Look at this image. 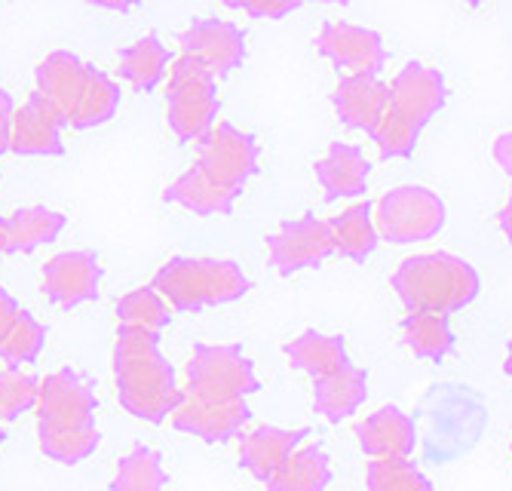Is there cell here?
<instances>
[{
    "instance_id": "cell-1",
    "label": "cell",
    "mask_w": 512,
    "mask_h": 491,
    "mask_svg": "<svg viewBox=\"0 0 512 491\" xmlns=\"http://www.w3.org/2000/svg\"><path fill=\"white\" fill-rule=\"evenodd\" d=\"M114 384L120 406L145 424L172 418L181 387L172 363L160 350V335L117 329L114 341Z\"/></svg>"
},
{
    "instance_id": "cell-2",
    "label": "cell",
    "mask_w": 512,
    "mask_h": 491,
    "mask_svg": "<svg viewBox=\"0 0 512 491\" xmlns=\"http://www.w3.org/2000/svg\"><path fill=\"white\" fill-rule=\"evenodd\" d=\"M393 292L408 314H454L482 292L479 271L451 252H424L405 258L393 274Z\"/></svg>"
},
{
    "instance_id": "cell-3",
    "label": "cell",
    "mask_w": 512,
    "mask_h": 491,
    "mask_svg": "<svg viewBox=\"0 0 512 491\" xmlns=\"http://www.w3.org/2000/svg\"><path fill=\"white\" fill-rule=\"evenodd\" d=\"M154 289L169 307L181 314H194V310L240 301L249 292V277L237 261L178 255L157 271Z\"/></svg>"
},
{
    "instance_id": "cell-4",
    "label": "cell",
    "mask_w": 512,
    "mask_h": 491,
    "mask_svg": "<svg viewBox=\"0 0 512 491\" xmlns=\"http://www.w3.org/2000/svg\"><path fill=\"white\" fill-rule=\"evenodd\" d=\"M218 83L215 74L191 56L172 62L166 89V117L178 142H200L218 120Z\"/></svg>"
},
{
    "instance_id": "cell-5",
    "label": "cell",
    "mask_w": 512,
    "mask_h": 491,
    "mask_svg": "<svg viewBox=\"0 0 512 491\" xmlns=\"http://www.w3.org/2000/svg\"><path fill=\"white\" fill-rule=\"evenodd\" d=\"M191 169L221 197L237 203L258 172V142L237 126L215 123L200 139L197 163Z\"/></svg>"
},
{
    "instance_id": "cell-6",
    "label": "cell",
    "mask_w": 512,
    "mask_h": 491,
    "mask_svg": "<svg viewBox=\"0 0 512 491\" xmlns=\"http://www.w3.org/2000/svg\"><path fill=\"white\" fill-rule=\"evenodd\" d=\"M445 200L424 185H399L375 203L378 237L393 246L427 243L445 228Z\"/></svg>"
},
{
    "instance_id": "cell-7",
    "label": "cell",
    "mask_w": 512,
    "mask_h": 491,
    "mask_svg": "<svg viewBox=\"0 0 512 491\" xmlns=\"http://www.w3.org/2000/svg\"><path fill=\"white\" fill-rule=\"evenodd\" d=\"M96 387L74 369H59L40 378L37 436H65L96 427Z\"/></svg>"
},
{
    "instance_id": "cell-8",
    "label": "cell",
    "mask_w": 512,
    "mask_h": 491,
    "mask_svg": "<svg viewBox=\"0 0 512 491\" xmlns=\"http://www.w3.org/2000/svg\"><path fill=\"white\" fill-rule=\"evenodd\" d=\"M184 390L203 399H246L261 390V381L255 363L237 344H197Z\"/></svg>"
},
{
    "instance_id": "cell-9",
    "label": "cell",
    "mask_w": 512,
    "mask_h": 491,
    "mask_svg": "<svg viewBox=\"0 0 512 491\" xmlns=\"http://www.w3.org/2000/svg\"><path fill=\"white\" fill-rule=\"evenodd\" d=\"M332 252H335V240H332L329 218H316V215L289 218L279 225V231L267 237L270 264L283 277L322 264Z\"/></svg>"
},
{
    "instance_id": "cell-10",
    "label": "cell",
    "mask_w": 512,
    "mask_h": 491,
    "mask_svg": "<svg viewBox=\"0 0 512 491\" xmlns=\"http://www.w3.org/2000/svg\"><path fill=\"white\" fill-rule=\"evenodd\" d=\"M316 53L329 59L335 68L365 77H378L387 65L384 37L375 28L353 22H325L316 34Z\"/></svg>"
},
{
    "instance_id": "cell-11",
    "label": "cell",
    "mask_w": 512,
    "mask_h": 491,
    "mask_svg": "<svg viewBox=\"0 0 512 491\" xmlns=\"http://www.w3.org/2000/svg\"><path fill=\"white\" fill-rule=\"evenodd\" d=\"M252 409L246 399H203L188 390H181V399L172 412V427L191 433L203 442H230L243 433L249 424Z\"/></svg>"
},
{
    "instance_id": "cell-12",
    "label": "cell",
    "mask_w": 512,
    "mask_h": 491,
    "mask_svg": "<svg viewBox=\"0 0 512 491\" xmlns=\"http://www.w3.org/2000/svg\"><path fill=\"white\" fill-rule=\"evenodd\" d=\"M445 99H448L445 74L439 68H430V65H421V62H408L390 80L387 108L402 123H408L411 129L421 132L442 111Z\"/></svg>"
},
{
    "instance_id": "cell-13",
    "label": "cell",
    "mask_w": 512,
    "mask_h": 491,
    "mask_svg": "<svg viewBox=\"0 0 512 491\" xmlns=\"http://www.w3.org/2000/svg\"><path fill=\"white\" fill-rule=\"evenodd\" d=\"M181 56H191L206 65L215 77L234 74L246 59V34L237 22L227 19H197L178 34Z\"/></svg>"
},
{
    "instance_id": "cell-14",
    "label": "cell",
    "mask_w": 512,
    "mask_h": 491,
    "mask_svg": "<svg viewBox=\"0 0 512 491\" xmlns=\"http://www.w3.org/2000/svg\"><path fill=\"white\" fill-rule=\"evenodd\" d=\"M99 289H102V264L96 252L71 249L53 255L43 264V295L65 310L99 298Z\"/></svg>"
},
{
    "instance_id": "cell-15",
    "label": "cell",
    "mask_w": 512,
    "mask_h": 491,
    "mask_svg": "<svg viewBox=\"0 0 512 491\" xmlns=\"http://www.w3.org/2000/svg\"><path fill=\"white\" fill-rule=\"evenodd\" d=\"M65 123L59 114L46 105L37 93L28 96L22 108H16L10 123V151L19 157H59L65 154L62 145Z\"/></svg>"
},
{
    "instance_id": "cell-16",
    "label": "cell",
    "mask_w": 512,
    "mask_h": 491,
    "mask_svg": "<svg viewBox=\"0 0 512 491\" xmlns=\"http://www.w3.org/2000/svg\"><path fill=\"white\" fill-rule=\"evenodd\" d=\"M356 439H359V449L371 461H396L414 452L417 424L408 412L396 406H384L356 424Z\"/></svg>"
},
{
    "instance_id": "cell-17",
    "label": "cell",
    "mask_w": 512,
    "mask_h": 491,
    "mask_svg": "<svg viewBox=\"0 0 512 491\" xmlns=\"http://www.w3.org/2000/svg\"><path fill=\"white\" fill-rule=\"evenodd\" d=\"M86 71H89V65L83 59H77L74 53H65V50L50 53L37 65V74H34L37 89L34 93L59 114V120L65 126H71V117L80 105Z\"/></svg>"
},
{
    "instance_id": "cell-18",
    "label": "cell",
    "mask_w": 512,
    "mask_h": 491,
    "mask_svg": "<svg viewBox=\"0 0 512 491\" xmlns=\"http://www.w3.org/2000/svg\"><path fill=\"white\" fill-rule=\"evenodd\" d=\"M387 99H390V83H384L381 77H365V74L341 77V83L332 93L341 123L350 129H362L368 136H371V129L378 126V120L384 117Z\"/></svg>"
},
{
    "instance_id": "cell-19",
    "label": "cell",
    "mask_w": 512,
    "mask_h": 491,
    "mask_svg": "<svg viewBox=\"0 0 512 491\" xmlns=\"http://www.w3.org/2000/svg\"><path fill=\"white\" fill-rule=\"evenodd\" d=\"M310 436V430H286V427H255L240 439V464L258 479L267 482L279 467H283Z\"/></svg>"
},
{
    "instance_id": "cell-20",
    "label": "cell",
    "mask_w": 512,
    "mask_h": 491,
    "mask_svg": "<svg viewBox=\"0 0 512 491\" xmlns=\"http://www.w3.org/2000/svg\"><path fill=\"white\" fill-rule=\"evenodd\" d=\"M368 172L371 163L362 154V148L335 142L319 163H316V182L325 194V200H356L368 191Z\"/></svg>"
},
{
    "instance_id": "cell-21",
    "label": "cell",
    "mask_w": 512,
    "mask_h": 491,
    "mask_svg": "<svg viewBox=\"0 0 512 491\" xmlns=\"http://www.w3.org/2000/svg\"><path fill=\"white\" fill-rule=\"evenodd\" d=\"M65 215L46 206H25L13 215L0 218V240L4 252H34L40 246H50L65 231Z\"/></svg>"
},
{
    "instance_id": "cell-22",
    "label": "cell",
    "mask_w": 512,
    "mask_h": 491,
    "mask_svg": "<svg viewBox=\"0 0 512 491\" xmlns=\"http://www.w3.org/2000/svg\"><path fill=\"white\" fill-rule=\"evenodd\" d=\"M368 396V375L356 366H344L329 378H319L313 384V409L325 421H344L359 412Z\"/></svg>"
},
{
    "instance_id": "cell-23",
    "label": "cell",
    "mask_w": 512,
    "mask_h": 491,
    "mask_svg": "<svg viewBox=\"0 0 512 491\" xmlns=\"http://www.w3.org/2000/svg\"><path fill=\"white\" fill-rule=\"evenodd\" d=\"M332 482V458L325 455L322 445L310 442L279 467L264 488L267 491H325Z\"/></svg>"
},
{
    "instance_id": "cell-24",
    "label": "cell",
    "mask_w": 512,
    "mask_h": 491,
    "mask_svg": "<svg viewBox=\"0 0 512 491\" xmlns=\"http://www.w3.org/2000/svg\"><path fill=\"white\" fill-rule=\"evenodd\" d=\"M286 356H289V363L298 372L310 375L313 381L329 378L338 369L350 366L344 338H338V335H322V332H304V335H298L295 341L286 344Z\"/></svg>"
},
{
    "instance_id": "cell-25",
    "label": "cell",
    "mask_w": 512,
    "mask_h": 491,
    "mask_svg": "<svg viewBox=\"0 0 512 491\" xmlns=\"http://www.w3.org/2000/svg\"><path fill=\"white\" fill-rule=\"evenodd\" d=\"M329 225H332L335 252H341L350 261H365L378 249L381 237L375 228V206L368 200L350 203L347 209H341V215L329 218Z\"/></svg>"
},
{
    "instance_id": "cell-26",
    "label": "cell",
    "mask_w": 512,
    "mask_h": 491,
    "mask_svg": "<svg viewBox=\"0 0 512 491\" xmlns=\"http://www.w3.org/2000/svg\"><path fill=\"white\" fill-rule=\"evenodd\" d=\"M169 50L157 34H145L142 40L129 43L120 53V77L135 89V93H154L163 83L169 68Z\"/></svg>"
},
{
    "instance_id": "cell-27",
    "label": "cell",
    "mask_w": 512,
    "mask_h": 491,
    "mask_svg": "<svg viewBox=\"0 0 512 491\" xmlns=\"http://www.w3.org/2000/svg\"><path fill=\"white\" fill-rule=\"evenodd\" d=\"M120 99H123L120 83L114 77H108L105 71H99L96 65H89L80 105L71 117V129H96V126L108 123L117 114Z\"/></svg>"
},
{
    "instance_id": "cell-28",
    "label": "cell",
    "mask_w": 512,
    "mask_h": 491,
    "mask_svg": "<svg viewBox=\"0 0 512 491\" xmlns=\"http://www.w3.org/2000/svg\"><path fill=\"white\" fill-rule=\"evenodd\" d=\"M402 338L414 356L442 363L454 350V329L445 314H408L402 320Z\"/></svg>"
},
{
    "instance_id": "cell-29",
    "label": "cell",
    "mask_w": 512,
    "mask_h": 491,
    "mask_svg": "<svg viewBox=\"0 0 512 491\" xmlns=\"http://www.w3.org/2000/svg\"><path fill=\"white\" fill-rule=\"evenodd\" d=\"M117 323H120V329H129V332L160 335L169 326V304L160 298V292L154 286L129 289L117 301Z\"/></svg>"
},
{
    "instance_id": "cell-30",
    "label": "cell",
    "mask_w": 512,
    "mask_h": 491,
    "mask_svg": "<svg viewBox=\"0 0 512 491\" xmlns=\"http://www.w3.org/2000/svg\"><path fill=\"white\" fill-rule=\"evenodd\" d=\"M166 485L169 473L163 458L148 445H135L129 455H123L111 479V491H166Z\"/></svg>"
},
{
    "instance_id": "cell-31",
    "label": "cell",
    "mask_w": 512,
    "mask_h": 491,
    "mask_svg": "<svg viewBox=\"0 0 512 491\" xmlns=\"http://www.w3.org/2000/svg\"><path fill=\"white\" fill-rule=\"evenodd\" d=\"M163 197H166V203H175V206L188 209L194 215H230L237 206L227 197H221L209 182H203L194 169H188L181 178H175V182L163 191Z\"/></svg>"
},
{
    "instance_id": "cell-32",
    "label": "cell",
    "mask_w": 512,
    "mask_h": 491,
    "mask_svg": "<svg viewBox=\"0 0 512 491\" xmlns=\"http://www.w3.org/2000/svg\"><path fill=\"white\" fill-rule=\"evenodd\" d=\"M43 344H46V326L34 314L22 310L16 323L10 326V332L0 338V360H4L10 369L31 366V363H37Z\"/></svg>"
},
{
    "instance_id": "cell-33",
    "label": "cell",
    "mask_w": 512,
    "mask_h": 491,
    "mask_svg": "<svg viewBox=\"0 0 512 491\" xmlns=\"http://www.w3.org/2000/svg\"><path fill=\"white\" fill-rule=\"evenodd\" d=\"M365 491H436L430 476L408 458L371 461L365 467Z\"/></svg>"
},
{
    "instance_id": "cell-34",
    "label": "cell",
    "mask_w": 512,
    "mask_h": 491,
    "mask_svg": "<svg viewBox=\"0 0 512 491\" xmlns=\"http://www.w3.org/2000/svg\"><path fill=\"white\" fill-rule=\"evenodd\" d=\"M40 378L22 369H0V421H16L28 409H37Z\"/></svg>"
},
{
    "instance_id": "cell-35",
    "label": "cell",
    "mask_w": 512,
    "mask_h": 491,
    "mask_svg": "<svg viewBox=\"0 0 512 491\" xmlns=\"http://www.w3.org/2000/svg\"><path fill=\"white\" fill-rule=\"evenodd\" d=\"M371 139H375L381 157L396 160V157H411L417 142H421V132L411 129L408 123H402L390 108L384 111V117L378 120V126L371 129Z\"/></svg>"
},
{
    "instance_id": "cell-36",
    "label": "cell",
    "mask_w": 512,
    "mask_h": 491,
    "mask_svg": "<svg viewBox=\"0 0 512 491\" xmlns=\"http://www.w3.org/2000/svg\"><path fill=\"white\" fill-rule=\"evenodd\" d=\"M227 7L234 10H243L255 19H283L289 13H295L301 4L298 0H230Z\"/></svg>"
},
{
    "instance_id": "cell-37",
    "label": "cell",
    "mask_w": 512,
    "mask_h": 491,
    "mask_svg": "<svg viewBox=\"0 0 512 491\" xmlns=\"http://www.w3.org/2000/svg\"><path fill=\"white\" fill-rule=\"evenodd\" d=\"M13 114H16L13 96L7 93L4 86H0V154L10 151V123H13Z\"/></svg>"
},
{
    "instance_id": "cell-38",
    "label": "cell",
    "mask_w": 512,
    "mask_h": 491,
    "mask_svg": "<svg viewBox=\"0 0 512 491\" xmlns=\"http://www.w3.org/2000/svg\"><path fill=\"white\" fill-rule=\"evenodd\" d=\"M19 314H22L19 301H16L7 289H0V338H4V335L10 332V326L16 323Z\"/></svg>"
},
{
    "instance_id": "cell-39",
    "label": "cell",
    "mask_w": 512,
    "mask_h": 491,
    "mask_svg": "<svg viewBox=\"0 0 512 491\" xmlns=\"http://www.w3.org/2000/svg\"><path fill=\"white\" fill-rule=\"evenodd\" d=\"M491 154H494L497 166H500V169H503V172L512 178V129L494 139V148H491Z\"/></svg>"
},
{
    "instance_id": "cell-40",
    "label": "cell",
    "mask_w": 512,
    "mask_h": 491,
    "mask_svg": "<svg viewBox=\"0 0 512 491\" xmlns=\"http://www.w3.org/2000/svg\"><path fill=\"white\" fill-rule=\"evenodd\" d=\"M497 225H500L503 237L512 243V197H509V200H506V206L500 209V215H497Z\"/></svg>"
},
{
    "instance_id": "cell-41",
    "label": "cell",
    "mask_w": 512,
    "mask_h": 491,
    "mask_svg": "<svg viewBox=\"0 0 512 491\" xmlns=\"http://www.w3.org/2000/svg\"><path fill=\"white\" fill-rule=\"evenodd\" d=\"M503 369H506V375L512 378V344H509V353H506V363H503Z\"/></svg>"
},
{
    "instance_id": "cell-42",
    "label": "cell",
    "mask_w": 512,
    "mask_h": 491,
    "mask_svg": "<svg viewBox=\"0 0 512 491\" xmlns=\"http://www.w3.org/2000/svg\"><path fill=\"white\" fill-rule=\"evenodd\" d=\"M4 439H7V433H4V427H0V445H4Z\"/></svg>"
},
{
    "instance_id": "cell-43",
    "label": "cell",
    "mask_w": 512,
    "mask_h": 491,
    "mask_svg": "<svg viewBox=\"0 0 512 491\" xmlns=\"http://www.w3.org/2000/svg\"><path fill=\"white\" fill-rule=\"evenodd\" d=\"M7 252H4V240H0V258H4Z\"/></svg>"
},
{
    "instance_id": "cell-44",
    "label": "cell",
    "mask_w": 512,
    "mask_h": 491,
    "mask_svg": "<svg viewBox=\"0 0 512 491\" xmlns=\"http://www.w3.org/2000/svg\"><path fill=\"white\" fill-rule=\"evenodd\" d=\"M509 452H512V442H509Z\"/></svg>"
}]
</instances>
